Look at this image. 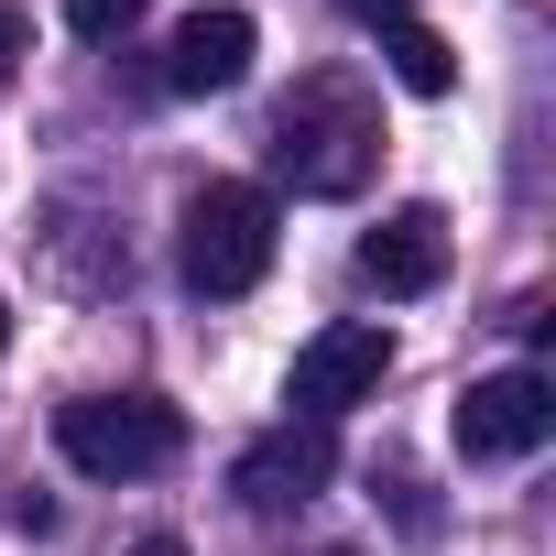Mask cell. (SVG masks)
<instances>
[{"instance_id":"cell-1","label":"cell","mask_w":556,"mask_h":556,"mask_svg":"<svg viewBox=\"0 0 556 556\" xmlns=\"http://www.w3.org/2000/svg\"><path fill=\"white\" fill-rule=\"evenodd\" d=\"M371 164H382V99L350 66L295 77V99L273 110V175H285L295 197H361Z\"/></svg>"},{"instance_id":"cell-2","label":"cell","mask_w":556,"mask_h":556,"mask_svg":"<svg viewBox=\"0 0 556 556\" xmlns=\"http://www.w3.org/2000/svg\"><path fill=\"white\" fill-rule=\"evenodd\" d=\"M55 447L88 480H153L186 458V415L153 393H77V404H55Z\"/></svg>"},{"instance_id":"cell-3","label":"cell","mask_w":556,"mask_h":556,"mask_svg":"<svg viewBox=\"0 0 556 556\" xmlns=\"http://www.w3.org/2000/svg\"><path fill=\"white\" fill-rule=\"evenodd\" d=\"M175 229H186L175 262H186V285H197V295H251L262 273H273V197L240 186V175H207V186L186 197Z\"/></svg>"},{"instance_id":"cell-4","label":"cell","mask_w":556,"mask_h":556,"mask_svg":"<svg viewBox=\"0 0 556 556\" xmlns=\"http://www.w3.org/2000/svg\"><path fill=\"white\" fill-rule=\"evenodd\" d=\"M382 371H393V328H371V317H339V328H317V339L295 350V382H285V404H295L306 426H328V415H350L361 393H382Z\"/></svg>"},{"instance_id":"cell-5","label":"cell","mask_w":556,"mask_h":556,"mask_svg":"<svg viewBox=\"0 0 556 556\" xmlns=\"http://www.w3.org/2000/svg\"><path fill=\"white\" fill-rule=\"evenodd\" d=\"M556 437V382L545 371H491L458 393V458L469 469H502V458H534Z\"/></svg>"},{"instance_id":"cell-6","label":"cell","mask_w":556,"mask_h":556,"mask_svg":"<svg viewBox=\"0 0 556 556\" xmlns=\"http://www.w3.org/2000/svg\"><path fill=\"white\" fill-rule=\"evenodd\" d=\"M339 480V437L328 426H273V437H251L240 458H229V491H240V513H306L317 491Z\"/></svg>"},{"instance_id":"cell-7","label":"cell","mask_w":556,"mask_h":556,"mask_svg":"<svg viewBox=\"0 0 556 556\" xmlns=\"http://www.w3.org/2000/svg\"><path fill=\"white\" fill-rule=\"evenodd\" d=\"M251 55H262V23L218 0V12L175 23V45H164V88H175V99H218V88L251 77Z\"/></svg>"},{"instance_id":"cell-8","label":"cell","mask_w":556,"mask_h":556,"mask_svg":"<svg viewBox=\"0 0 556 556\" xmlns=\"http://www.w3.org/2000/svg\"><path fill=\"white\" fill-rule=\"evenodd\" d=\"M361 285L371 295H437L447 285V207H393L361 240Z\"/></svg>"},{"instance_id":"cell-9","label":"cell","mask_w":556,"mask_h":556,"mask_svg":"<svg viewBox=\"0 0 556 556\" xmlns=\"http://www.w3.org/2000/svg\"><path fill=\"white\" fill-rule=\"evenodd\" d=\"M371 34H382V66H393L415 99H447V88H458V55H447V34H437V23L393 12V23H371Z\"/></svg>"},{"instance_id":"cell-10","label":"cell","mask_w":556,"mask_h":556,"mask_svg":"<svg viewBox=\"0 0 556 556\" xmlns=\"http://www.w3.org/2000/svg\"><path fill=\"white\" fill-rule=\"evenodd\" d=\"M23 55H34V23H23V12H0V88L23 77Z\"/></svg>"},{"instance_id":"cell-11","label":"cell","mask_w":556,"mask_h":556,"mask_svg":"<svg viewBox=\"0 0 556 556\" xmlns=\"http://www.w3.org/2000/svg\"><path fill=\"white\" fill-rule=\"evenodd\" d=\"M339 12H361V23H393V12H404V0H339Z\"/></svg>"},{"instance_id":"cell-12","label":"cell","mask_w":556,"mask_h":556,"mask_svg":"<svg viewBox=\"0 0 556 556\" xmlns=\"http://www.w3.org/2000/svg\"><path fill=\"white\" fill-rule=\"evenodd\" d=\"M121 556H186V545H175V534H142V545H121Z\"/></svg>"},{"instance_id":"cell-13","label":"cell","mask_w":556,"mask_h":556,"mask_svg":"<svg viewBox=\"0 0 556 556\" xmlns=\"http://www.w3.org/2000/svg\"><path fill=\"white\" fill-rule=\"evenodd\" d=\"M0 350H12V306H0Z\"/></svg>"}]
</instances>
